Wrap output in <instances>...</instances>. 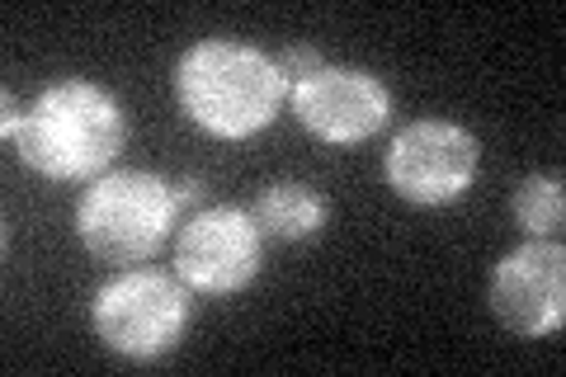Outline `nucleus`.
Segmentation results:
<instances>
[{
	"mask_svg": "<svg viewBox=\"0 0 566 377\" xmlns=\"http://www.w3.org/2000/svg\"><path fill=\"white\" fill-rule=\"evenodd\" d=\"M283 90L289 85L279 76V62L232 39H208L189 48L180 57V71H175V95H180L189 123L227 142L270 128L279 118Z\"/></svg>",
	"mask_w": 566,
	"mask_h": 377,
	"instance_id": "f257e3e1",
	"label": "nucleus"
},
{
	"mask_svg": "<svg viewBox=\"0 0 566 377\" xmlns=\"http://www.w3.org/2000/svg\"><path fill=\"white\" fill-rule=\"evenodd\" d=\"M123 137L128 123L114 95L91 81H57L33 100L10 142L24 166L48 179H95L123 151Z\"/></svg>",
	"mask_w": 566,
	"mask_h": 377,
	"instance_id": "f03ea898",
	"label": "nucleus"
},
{
	"mask_svg": "<svg viewBox=\"0 0 566 377\" xmlns=\"http://www.w3.org/2000/svg\"><path fill=\"white\" fill-rule=\"evenodd\" d=\"M175 218H180V208H175V189L166 179L142 175V170H118L85 189L76 231H81V245L95 260L142 264L161 250Z\"/></svg>",
	"mask_w": 566,
	"mask_h": 377,
	"instance_id": "7ed1b4c3",
	"label": "nucleus"
},
{
	"mask_svg": "<svg viewBox=\"0 0 566 377\" xmlns=\"http://www.w3.org/2000/svg\"><path fill=\"white\" fill-rule=\"evenodd\" d=\"M95 335L123 358H156L175 349L189 321L185 283L170 274H151V269H133V274L109 279L95 293Z\"/></svg>",
	"mask_w": 566,
	"mask_h": 377,
	"instance_id": "20e7f679",
	"label": "nucleus"
},
{
	"mask_svg": "<svg viewBox=\"0 0 566 377\" xmlns=\"http://www.w3.org/2000/svg\"><path fill=\"white\" fill-rule=\"evenodd\" d=\"M476 160H482V147H476V137L468 128L420 118L411 128H401L392 137V147H387V185L406 203H420V208L453 203L476 179Z\"/></svg>",
	"mask_w": 566,
	"mask_h": 377,
	"instance_id": "39448f33",
	"label": "nucleus"
},
{
	"mask_svg": "<svg viewBox=\"0 0 566 377\" xmlns=\"http://www.w3.org/2000/svg\"><path fill=\"white\" fill-rule=\"evenodd\" d=\"M264 237L241 208H203L175 241V274L208 297L241 293L260 274Z\"/></svg>",
	"mask_w": 566,
	"mask_h": 377,
	"instance_id": "423d86ee",
	"label": "nucleus"
},
{
	"mask_svg": "<svg viewBox=\"0 0 566 377\" xmlns=\"http://www.w3.org/2000/svg\"><path fill=\"white\" fill-rule=\"evenodd\" d=\"M491 312L524 339L562 331L566 316V250L557 241H528L491 274Z\"/></svg>",
	"mask_w": 566,
	"mask_h": 377,
	"instance_id": "0eeeda50",
	"label": "nucleus"
},
{
	"mask_svg": "<svg viewBox=\"0 0 566 377\" xmlns=\"http://www.w3.org/2000/svg\"><path fill=\"white\" fill-rule=\"evenodd\" d=\"M293 114L312 137L331 142V147H354V142H368L387 123L392 95L368 71L322 66L303 85H293Z\"/></svg>",
	"mask_w": 566,
	"mask_h": 377,
	"instance_id": "6e6552de",
	"label": "nucleus"
},
{
	"mask_svg": "<svg viewBox=\"0 0 566 377\" xmlns=\"http://www.w3.org/2000/svg\"><path fill=\"white\" fill-rule=\"evenodd\" d=\"M326 199L307 185H270L251 203V222L270 241H307L326 227Z\"/></svg>",
	"mask_w": 566,
	"mask_h": 377,
	"instance_id": "1a4fd4ad",
	"label": "nucleus"
},
{
	"mask_svg": "<svg viewBox=\"0 0 566 377\" xmlns=\"http://www.w3.org/2000/svg\"><path fill=\"white\" fill-rule=\"evenodd\" d=\"M510 212H515V222L528 231V237H553L566 218L562 179L557 175H528L515 189V199H510Z\"/></svg>",
	"mask_w": 566,
	"mask_h": 377,
	"instance_id": "9d476101",
	"label": "nucleus"
},
{
	"mask_svg": "<svg viewBox=\"0 0 566 377\" xmlns=\"http://www.w3.org/2000/svg\"><path fill=\"white\" fill-rule=\"evenodd\" d=\"M326 62H322V52H312V48H289L283 52V62H279V76L283 85H303L307 76H316Z\"/></svg>",
	"mask_w": 566,
	"mask_h": 377,
	"instance_id": "9b49d317",
	"label": "nucleus"
}]
</instances>
